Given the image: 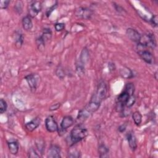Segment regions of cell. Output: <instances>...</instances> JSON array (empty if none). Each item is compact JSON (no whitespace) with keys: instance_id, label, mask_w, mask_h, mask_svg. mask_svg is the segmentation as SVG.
<instances>
[{"instance_id":"obj_29","label":"cell","mask_w":158,"mask_h":158,"mask_svg":"<svg viewBox=\"0 0 158 158\" xmlns=\"http://www.w3.org/2000/svg\"><path fill=\"white\" fill-rule=\"evenodd\" d=\"M56 74L59 78H63V77H64V72L62 69L61 67H59V69H57Z\"/></svg>"},{"instance_id":"obj_19","label":"cell","mask_w":158,"mask_h":158,"mask_svg":"<svg viewBox=\"0 0 158 158\" xmlns=\"http://www.w3.org/2000/svg\"><path fill=\"white\" fill-rule=\"evenodd\" d=\"M35 145L38 150L41 153V154H43V150L45 149V141L40 138H37L35 141Z\"/></svg>"},{"instance_id":"obj_24","label":"cell","mask_w":158,"mask_h":158,"mask_svg":"<svg viewBox=\"0 0 158 158\" xmlns=\"http://www.w3.org/2000/svg\"><path fill=\"white\" fill-rule=\"evenodd\" d=\"M8 108V104L3 99H0V113L3 114L5 112Z\"/></svg>"},{"instance_id":"obj_31","label":"cell","mask_w":158,"mask_h":158,"mask_svg":"<svg viewBox=\"0 0 158 158\" xmlns=\"http://www.w3.org/2000/svg\"><path fill=\"white\" fill-rule=\"evenodd\" d=\"M151 24L157 27V24H158V19H157V15H154L153 16V17L151 19Z\"/></svg>"},{"instance_id":"obj_20","label":"cell","mask_w":158,"mask_h":158,"mask_svg":"<svg viewBox=\"0 0 158 158\" xmlns=\"http://www.w3.org/2000/svg\"><path fill=\"white\" fill-rule=\"evenodd\" d=\"M120 74L123 77L126 78H130L133 77L132 71L128 68H124L123 69H121Z\"/></svg>"},{"instance_id":"obj_33","label":"cell","mask_w":158,"mask_h":158,"mask_svg":"<svg viewBox=\"0 0 158 158\" xmlns=\"http://www.w3.org/2000/svg\"><path fill=\"white\" fill-rule=\"evenodd\" d=\"M126 128H127V127H126V125H125V124H123V125H121L120 126H119V127L118 130H119V131L120 132L122 133V132H125V130H126Z\"/></svg>"},{"instance_id":"obj_22","label":"cell","mask_w":158,"mask_h":158,"mask_svg":"<svg viewBox=\"0 0 158 158\" xmlns=\"http://www.w3.org/2000/svg\"><path fill=\"white\" fill-rule=\"evenodd\" d=\"M36 43H37V47L40 51H43L45 47V41L43 39V38L40 37L36 40Z\"/></svg>"},{"instance_id":"obj_18","label":"cell","mask_w":158,"mask_h":158,"mask_svg":"<svg viewBox=\"0 0 158 158\" xmlns=\"http://www.w3.org/2000/svg\"><path fill=\"white\" fill-rule=\"evenodd\" d=\"M132 118L135 125L137 126L140 125L142 121V116L139 111H135L133 113Z\"/></svg>"},{"instance_id":"obj_13","label":"cell","mask_w":158,"mask_h":158,"mask_svg":"<svg viewBox=\"0 0 158 158\" xmlns=\"http://www.w3.org/2000/svg\"><path fill=\"white\" fill-rule=\"evenodd\" d=\"M74 119L71 116H65L63 118L61 122V129L63 130H67L68 128L70 127L74 124Z\"/></svg>"},{"instance_id":"obj_14","label":"cell","mask_w":158,"mask_h":158,"mask_svg":"<svg viewBox=\"0 0 158 158\" xmlns=\"http://www.w3.org/2000/svg\"><path fill=\"white\" fill-rule=\"evenodd\" d=\"M22 26H23L24 29L26 31L30 30L33 27L32 17H30L29 16H27L24 17L22 19Z\"/></svg>"},{"instance_id":"obj_1","label":"cell","mask_w":158,"mask_h":158,"mask_svg":"<svg viewBox=\"0 0 158 158\" xmlns=\"http://www.w3.org/2000/svg\"><path fill=\"white\" fill-rule=\"evenodd\" d=\"M88 135V131L81 124L75 126L70 132V138L73 143H77L85 139Z\"/></svg>"},{"instance_id":"obj_9","label":"cell","mask_w":158,"mask_h":158,"mask_svg":"<svg viewBox=\"0 0 158 158\" xmlns=\"http://www.w3.org/2000/svg\"><path fill=\"white\" fill-rule=\"evenodd\" d=\"M138 54L141 58L145 62L149 64H152L154 62V58L151 53L148 50H140L138 51Z\"/></svg>"},{"instance_id":"obj_7","label":"cell","mask_w":158,"mask_h":158,"mask_svg":"<svg viewBox=\"0 0 158 158\" xmlns=\"http://www.w3.org/2000/svg\"><path fill=\"white\" fill-rule=\"evenodd\" d=\"M41 9L42 4L40 1H33L30 5L29 16L31 17H35L41 11Z\"/></svg>"},{"instance_id":"obj_2","label":"cell","mask_w":158,"mask_h":158,"mask_svg":"<svg viewBox=\"0 0 158 158\" xmlns=\"http://www.w3.org/2000/svg\"><path fill=\"white\" fill-rule=\"evenodd\" d=\"M138 46L141 47H149L154 48L156 46V40L154 34L148 33L143 37V41H140L138 43Z\"/></svg>"},{"instance_id":"obj_34","label":"cell","mask_w":158,"mask_h":158,"mask_svg":"<svg viewBox=\"0 0 158 158\" xmlns=\"http://www.w3.org/2000/svg\"><path fill=\"white\" fill-rule=\"evenodd\" d=\"M154 75H155V78H156V80H157V77H156V75H157V72H156V73H155Z\"/></svg>"},{"instance_id":"obj_17","label":"cell","mask_w":158,"mask_h":158,"mask_svg":"<svg viewBox=\"0 0 158 158\" xmlns=\"http://www.w3.org/2000/svg\"><path fill=\"white\" fill-rule=\"evenodd\" d=\"M15 41H16V45L20 48L22 46L23 42H24V35L23 34L20 32H17L15 35Z\"/></svg>"},{"instance_id":"obj_4","label":"cell","mask_w":158,"mask_h":158,"mask_svg":"<svg viewBox=\"0 0 158 158\" xmlns=\"http://www.w3.org/2000/svg\"><path fill=\"white\" fill-rule=\"evenodd\" d=\"M45 127L46 130L51 133L59 130L58 125L53 116H49L46 117L45 120Z\"/></svg>"},{"instance_id":"obj_26","label":"cell","mask_w":158,"mask_h":158,"mask_svg":"<svg viewBox=\"0 0 158 158\" xmlns=\"http://www.w3.org/2000/svg\"><path fill=\"white\" fill-rule=\"evenodd\" d=\"M14 8H15V10L16 11V12H17L19 14H21L23 9L22 3L21 1H17Z\"/></svg>"},{"instance_id":"obj_10","label":"cell","mask_w":158,"mask_h":158,"mask_svg":"<svg viewBox=\"0 0 158 158\" xmlns=\"http://www.w3.org/2000/svg\"><path fill=\"white\" fill-rule=\"evenodd\" d=\"M41 123V119L40 117H37L32 119L29 122H27L25 124V128L28 131L33 132L36 128H38Z\"/></svg>"},{"instance_id":"obj_16","label":"cell","mask_w":158,"mask_h":158,"mask_svg":"<svg viewBox=\"0 0 158 158\" xmlns=\"http://www.w3.org/2000/svg\"><path fill=\"white\" fill-rule=\"evenodd\" d=\"M109 150L106 145H100L98 148V152L100 157H108Z\"/></svg>"},{"instance_id":"obj_25","label":"cell","mask_w":158,"mask_h":158,"mask_svg":"<svg viewBox=\"0 0 158 158\" xmlns=\"http://www.w3.org/2000/svg\"><path fill=\"white\" fill-rule=\"evenodd\" d=\"M136 101V98L135 97L134 95H132L130 96V98H128V101L125 104V107H128V108H130L132 106H133V104H135Z\"/></svg>"},{"instance_id":"obj_27","label":"cell","mask_w":158,"mask_h":158,"mask_svg":"<svg viewBox=\"0 0 158 158\" xmlns=\"http://www.w3.org/2000/svg\"><path fill=\"white\" fill-rule=\"evenodd\" d=\"M55 30L57 32L62 31L65 28V24L64 23H56L54 25Z\"/></svg>"},{"instance_id":"obj_23","label":"cell","mask_w":158,"mask_h":158,"mask_svg":"<svg viewBox=\"0 0 158 158\" xmlns=\"http://www.w3.org/2000/svg\"><path fill=\"white\" fill-rule=\"evenodd\" d=\"M124 90L127 91L130 95H133L135 92V86L132 83H127Z\"/></svg>"},{"instance_id":"obj_3","label":"cell","mask_w":158,"mask_h":158,"mask_svg":"<svg viewBox=\"0 0 158 158\" xmlns=\"http://www.w3.org/2000/svg\"><path fill=\"white\" fill-rule=\"evenodd\" d=\"M25 79L32 91H35L40 80V76L37 74H31L25 76Z\"/></svg>"},{"instance_id":"obj_8","label":"cell","mask_w":158,"mask_h":158,"mask_svg":"<svg viewBox=\"0 0 158 158\" xmlns=\"http://www.w3.org/2000/svg\"><path fill=\"white\" fill-rule=\"evenodd\" d=\"M126 33L127 37L130 40L133 42L137 43H140L141 38V35L137 30L132 28H129L127 30Z\"/></svg>"},{"instance_id":"obj_6","label":"cell","mask_w":158,"mask_h":158,"mask_svg":"<svg viewBox=\"0 0 158 158\" xmlns=\"http://www.w3.org/2000/svg\"><path fill=\"white\" fill-rule=\"evenodd\" d=\"M107 92V85L104 82L102 81L99 83L96 91L95 92V93H94V95L99 99H101V101H103L106 96Z\"/></svg>"},{"instance_id":"obj_11","label":"cell","mask_w":158,"mask_h":158,"mask_svg":"<svg viewBox=\"0 0 158 158\" xmlns=\"http://www.w3.org/2000/svg\"><path fill=\"white\" fill-rule=\"evenodd\" d=\"M127 138L130 149L134 151L137 148V142H136V136L133 132H128L127 135Z\"/></svg>"},{"instance_id":"obj_28","label":"cell","mask_w":158,"mask_h":158,"mask_svg":"<svg viewBox=\"0 0 158 158\" xmlns=\"http://www.w3.org/2000/svg\"><path fill=\"white\" fill-rule=\"evenodd\" d=\"M10 1H0V8L1 9H6L8 8Z\"/></svg>"},{"instance_id":"obj_30","label":"cell","mask_w":158,"mask_h":158,"mask_svg":"<svg viewBox=\"0 0 158 158\" xmlns=\"http://www.w3.org/2000/svg\"><path fill=\"white\" fill-rule=\"evenodd\" d=\"M29 157H39L40 155H38L37 153H36V151L33 148H31L29 151Z\"/></svg>"},{"instance_id":"obj_21","label":"cell","mask_w":158,"mask_h":158,"mask_svg":"<svg viewBox=\"0 0 158 158\" xmlns=\"http://www.w3.org/2000/svg\"><path fill=\"white\" fill-rule=\"evenodd\" d=\"M41 37L45 41V42L51 39L52 37V32L51 29L50 28H45Z\"/></svg>"},{"instance_id":"obj_32","label":"cell","mask_w":158,"mask_h":158,"mask_svg":"<svg viewBox=\"0 0 158 158\" xmlns=\"http://www.w3.org/2000/svg\"><path fill=\"white\" fill-rule=\"evenodd\" d=\"M60 103H56L54 104L53 105H52L51 107H49V110L50 111H54V110H57L59 109V107H60Z\"/></svg>"},{"instance_id":"obj_12","label":"cell","mask_w":158,"mask_h":158,"mask_svg":"<svg viewBox=\"0 0 158 158\" xmlns=\"http://www.w3.org/2000/svg\"><path fill=\"white\" fill-rule=\"evenodd\" d=\"M48 157L59 158L61 157V149L57 145H52L48 151Z\"/></svg>"},{"instance_id":"obj_5","label":"cell","mask_w":158,"mask_h":158,"mask_svg":"<svg viewBox=\"0 0 158 158\" xmlns=\"http://www.w3.org/2000/svg\"><path fill=\"white\" fill-rule=\"evenodd\" d=\"M75 16L79 18L84 19H89L93 15V11L88 8L80 7L75 11Z\"/></svg>"},{"instance_id":"obj_15","label":"cell","mask_w":158,"mask_h":158,"mask_svg":"<svg viewBox=\"0 0 158 158\" xmlns=\"http://www.w3.org/2000/svg\"><path fill=\"white\" fill-rule=\"evenodd\" d=\"M8 146L10 153L16 155L17 154L19 149V143L17 141H11L8 142Z\"/></svg>"}]
</instances>
